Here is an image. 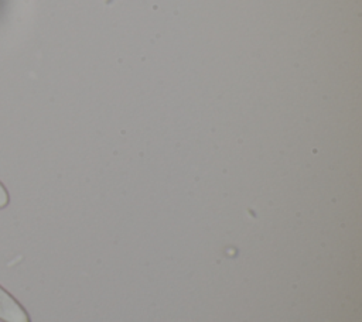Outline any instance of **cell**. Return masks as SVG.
Here are the masks:
<instances>
[{"mask_svg":"<svg viewBox=\"0 0 362 322\" xmlns=\"http://www.w3.org/2000/svg\"><path fill=\"white\" fill-rule=\"evenodd\" d=\"M0 321L1 322H31L24 306L0 285Z\"/></svg>","mask_w":362,"mask_h":322,"instance_id":"6da1fadb","label":"cell"},{"mask_svg":"<svg viewBox=\"0 0 362 322\" xmlns=\"http://www.w3.org/2000/svg\"><path fill=\"white\" fill-rule=\"evenodd\" d=\"M10 202V196H8V192L6 189V186L0 182V209L6 208Z\"/></svg>","mask_w":362,"mask_h":322,"instance_id":"7a4b0ae2","label":"cell"}]
</instances>
